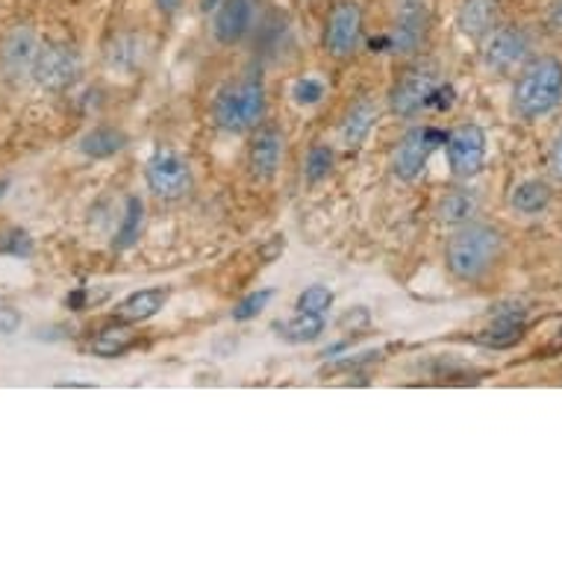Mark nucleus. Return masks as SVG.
<instances>
[{"mask_svg":"<svg viewBox=\"0 0 562 562\" xmlns=\"http://www.w3.org/2000/svg\"><path fill=\"white\" fill-rule=\"evenodd\" d=\"M504 257V233L492 224H460L445 248V268L460 283L486 280Z\"/></svg>","mask_w":562,"mask_h":562,"instance_id":"1","label":"nucleus"},{"mask_svg":"<svg viewBox=\"0 0 562 562\" xmlns=\"http://www.w3.org/2000/svg\"><path fill=\"white\" fill-rule=\"evenodd\" d=\"M562 103V59L553 54L530 56L518 68L513 86V115L521 121H539Z\"/></svg>","mask_w":562,"mask_h":562,"instance_id":"2","label":"nucleus"},{"mask_svg":"<svg viewBox=\"0 0 562 562\" xmlns=\"http://www.w3.org/2000/svg\"><path fill=\"white\" fill-rule=\"evenodd\" d=\"M268 98H266V77L262 68H248L239 80L224 86L213 103V121L215 127L224 133H250L257 130L266 119Z\"/></svg>","mask_w":562,"mask_h":562,"instance_id":"3","label":"nucleus"},{"mask_svg":"<svg viewBox=\"0 0 562 562\" xmlns=\"http://www.w3.org/2000/svg\"><path fill=\"white\" fill-rule=\"evenodd\" d=\"M434 33V12L425 0H404L395 12L392 30L383 38L389 54L401 56V59H413V56L425 54L427 42Z\"/></svg>","mask_w":562,"mask_h":562,"instance_id":"4","label":"nucleus"},{"mask_svg":"<svg viewBox=\"0 0 562 562\" xmlns=\"http://www.w3.org/2000/svg\"><path fill=\"white\" fill-rule=\"evenodd\" d=\"M366 36V12L360 0H336L324 21V50L336 63L357 56Z\"/></svg>","mask_w":562,"mask_h":562,"instance_id":"5","label":"nucleus"},{"mask_svg":"<svg viewBox=\"0 0 562 562\" xmlns=\"http://www.w3.org/2000/svg\"><path fill=\"white\" fill-rule=\"evenodd\" d=\"M533 56V33L525 24H498L483 38V65L495 75H513Z\"/></svg>","mask_w":562,"mask_h":562,"instance_id":"6","label":"nucleus"},{"mask_svg":"<svg viewBox=\"0 0 562 562\" xmlns=\"http://www.w3.org/2000/svg\"><path fill=\"white\" fill-rule=\"evenodd\" d=\"M439 89V71L430 63H415L397 77L392 92H389V106L401 119H415L434 103V92Z\"/></svg>","mask_w":562,"mask_h":562,"instance_id":"7","label":"nucleus"},{"mask_svg":"<svg viewBox=\"0 0 562 562\" xmlns=\"http://www.w3.org/2000/svg\"><path fill=\"white\" fill-rule=\"evenodd\" d=\"M445 138L448 133L436 127H413L406 130L404 138L397 142L395 154H392V171L395 177L406 180V183H413L418 177L425 175L427 162L434 157V150L439 145H445Z\"/></svg>","mask_w":562,"mask_h":562,"instance_id":"8","label":"nucleus"},{"mask_svg":"<svg viewBox=\"0 0 562 562\" xmlns=\"http://www.w3.org/2000/svg\"><path fill=\"white\" fill-rule=\"evenodd\" d=\"M145 183H148V189L159 201H183L194 186L192 168H189L186 159L177 157V154L159 150V154H154L148 159Z\"/></svg>","mask_w":562,"mask_h":562,"instance_id":"9","label":"nucleus"},{"mask_svg":"<svg viewBox=\"0 0 562 562\" xmlns=\"http://www.w3.org/2000/svg\"><path fill=\"white\" fill-rule=\"evenodd\" d=\"M80 77V54L65 42H50V45H38L36 63H33V80L42 89L59 92L68 89Z\"/></svg>","mask_w":562,"mask_h":562,"instance_id":"10","label":"nucleus"},{"mask_svg":"<svg viewBox=\"0 0 562 562\" xmlns=\"http://www.w3.org/2000/svg\"><path fill=\"white\" fill-rule=\"evenodd\" d=\"M445 157L453 177L471 180L486 162V133L477 124H460L445 138Z\"/></svg>","mask_w":562,"mask_h":562,"instance_id":"11","label":"nucleus"},{"mask_svg":"<svg viewBox=\"0 0 562 562\" xmlns=\"http://www.w3.org/2000/svg\"><path fill=\"white\" fill-rule=\"evenodd\" d=\"M286 138L277 124H259L248 145V175L254 183H271L283 166Z\"/></svg>","mask_w":562,"mask_h":562,"instance_id":"12","label":"nucleus"},{"mask_svg":"<svg viewBox=\"0 0 562 562\" xmlns=\"http://www.w3.org/2000/svg\"><path fill=\"white\" fill-rule=\"evenodd\" d=\"M259 0H222L213 19V36L222 47H236L257 30Z\"/></svg>","mask_w":562,"mask_h":562,"instance_id":"13","label":"nucleus"},{"mask_svg":"<svg viewBox=\"0 0 562 562\" xmlns=\"http://www.w3.org/2000/svg\"><path fill=\"white\" fill-rule=\"evenodd\" d=\"M38 54V38L33 33V27L27 24H19L12 27L3 42H0V68L10 80H19L24 75H33V63H36Z\"/></svg>","mask_w":562,"mask_h":562,"instance_id":"14","label":"nucleus"},{"mask_svg":"<svg viewBox=\"0 0 562 562\" xmlns=\"http://www.w3.org/2000/svg\"><path fill=\"white\" fill-rule=\"evenodd\" d=\"M501 0H457V27L471 42H483L501 24Z\"/></svg>","mask_w":562,"mask_h":562,"instance_id":"15","label":"nucleus"},{"mask_svg":"<svg viewBox=\"0 0 562 562\" xmlns=\"http://www.w3.org/2000/svg\"><path fill=\"white\" fill-rule=\"evenodd\" d=\"M525 310L518 306V310H501L498 315H492V322L488 327L477 333V341L483 348H513L518 341L525 339Z\"/></svg>","mask_w":562,"mask_h":562,"instance_id":"16","label":"nucleus"},{"mask_svg":"<svg viewBox=\"0 0 562 562\" xmlns=\"http://www.w3.org/2000/svg\"><path fill=\"white\" fill-rule=\"evenodd\" d=\"M378 115L380 110L378 103L371 101V94H360V98L348 106L345 119H341V145H345V148H360L362 142L369 138L371 130H374Z\"/></svg>","mask_w":562,"mask_h":562,"instance_id":"17","label":"nucleus"},{"mask_svg":"<svg viewBox=\"0 0 562 562\" xmlns=\"http://www.w3.org/2000/svg\"><path fill=\"white\" fill-rule=\"evenodd\" d=\"M168 292L166 286H154V289H138L133 295H127L124 301L119 304V318L124 322H133V324H142V322H150L154 315H159V310L168 304Z\"/></svg>","mask_w":562,"mask_h":562,"instance_id":"18","label":"nucleus"},{"mask_svg":"<svg viewBox=\"0 0 562 562\" xmlns=\"http://www.w3.org/2000/svg\"><path fill=\"white\" fill-rule=\"evenodd\" d=\"M480 198L474 189H451L436 203V218L442 224H451V227H460V224L474 222Z\"/></svg>","mask_w":562,"mask_h":562,"instance_id":"19","label":"nucleus"},{"mask_svg":"<svg viewBox=\"0 0 562 562\" xmlns=\"http://www.w3.org/2000/svg\"><path fill=\"white\" fill-rule=\"evenodd\" d=\"M138 345V336L127 324H110L92 339V353L101 360H119Z\"/></svg>","mask_w":562,"mask_h":562,"instance_id":"20","label":"nucleus"},{"mask_svg":"<svg viewBox=\"0 0 562 562\" xmlns=\"http://www.w3.org/2000/svg\"><path fill=\"white\" fill-rule=\"evenodd\" d=\"M553 201V189L551 183H544V180H525V183H518L513 192H509V206L516 210L518 215H539L544 213Z\"/></svg>","mask_w":562,"mask_h":562,"instance_id":"21","label":"nucleus"},{"mask_svg":"<svg viewBox=\"0 0 562 562\" xmlns=\"http://www.w3.org/2000/svg\"><path fill=\"white\" fill-rule=\"evenodd\" d=\"M77 148H80V154H86L89 159H110L127 148V136L115 127H94L80 138Z\"/></svg>","mask_w":562,"mask_h":562,"instance_id":"22","label":"nucleus"},{"mask_svg":"<svg viewBox=\"0 0 562 562\" xmlns=\"http://www.w3.org/2000/svg\"><path fill=\"white\" fill-rule=\"evenodd\" d=\"M277 336H283L292 345H306V341H315L324 333V315L313 313H297L295 318H289L283 324H274Z\"/></svg>","mask_w":562,"mask_h":562,"instance_id":"23","label":"nucleus"},{"mask_svg":"<svg viewBox=\"0 0 562 562\" xmlns=\"http://www.w3.org/2000/svg\"><path fill=\"white\" fill-rule=\"evenodd\" d=\"M142 227H145V203L138 198H127V210L121 218V227L112 239V250H130L142 239Z\"/></svg>","mask_w":562,"mask_h":562,"instance_id":"24","label":"nucleus"},{"mask_svg":"<svg viewBox=\"0 0 562 562\" xmlns=\"http://www.w3.org/2000/svg\"><path fill=\"white\" fill-rule=\"evenodd\" d=\"M336 295H333L327 286H306L301 295H297L295 310L297 313H313V315H324L333 306Z\"/></svg>","mask_w":562,"mask_h":562,"instance_id":"25","label":"nucleus"},{"mask_svg":"<svg viewBox=\"0 0 562 562\" xmlns=\"http://www.w3.org/2000/svg\"><path fill=\"white\" fill-rule=\"evenodd\" d=\"M333 171V150L327 145H313L306 154V168L304 175L310 183H318Z\"/></svg>","mask_w":562,"mask_h":562,"instance_id":"26","label":"nucleus"},{"mask_svg":"<svg viewBox=\"0 0 562 562\" xmlns=\"http://www.w3.org/2000/svg\"><path fill=\"white\" fill-rule=\"evenodd\" d=\"M324 94H327V83H324L322 77H301V80H295V86H292V98H295V103H301V106H315Z\"/></svg>","mask_w":562,"mask_h":562,"instance_id":"27","label":"nucleus"},{"mask_svg":"<svg viewBox=\"0 0 562 562\" xmlns=\"http://www.w3.org/2000/svg\"><path fill=\"white\" fill-rule=\"evenodd\" d=\"M271 295H274L271 289H262V292H250V295L241 297L239 304L233 306V322H250V318H257L268 306Z\"/></svg>","mask_w":562,"mask_h":562,"instance_id":"28","label":"nucleus"},{"mask_svg":"<svg viewBox=\"0 0 562 562\" xmlns=\"http://www.w3.org/2000/svg\"><path fill=\"white\" fill-rule=\"evenodd\" d=\"M0 254H7V257H30L33 254V239H30V233L24 231H10L3 239H0Z\"/></svg>","mask_w":562,"mask_h":562,"instance_id":"29","label":"nucleus"},{"mask_svg":"<svg viewBox=\"0 0 562 562\" xmlns=\"http://www.w3.org/2000/svg\"><path fill=\"white\" fill-rule=\"evenodd\" d=\"M544 33L562 42V0H548V10H544Z\"/></svg>","mask_w":562,"mask_h":562,"instance_id":"30","label":"nucleus"},{"mask_svg":"<svg viewBox=\"0 0 562 562\" xmlns=\"http://www.w3.org/2000/svg\"><path fill=\"white\" fill-rule=\"evenodd\" d=\"M21 313L15 310V306H7L0 304V336H12V333L21 330Z\"/></svg>","mask_w":562,"mask_h":562,"instance_id":"31","label":"nucleus"},{"mask_svg":"<svg viewBox=\"0 0 562 562\" xmlns=\"http://www.w3.org/2000/svg\"><path fill=\"white\" fill-rule=\"evenodd\" d=\"M548 171L557 183H562V130L551 142V154H548Z\"/></svg>","mask_w":562,"mask_h":562,"instance_id":"32","label":"nucleus"},{"mask_svg":"<svg viewBox=\"0 0 562 562\" xmlns=\"http://www.w3.org/2000/svg\"><path fill=\"white\" fill-rule=\"evenodd\" d=\"M283 250H286V236L277 233V236H271V239L259 248V259H262V262H274V259L283 257Z\"/></svg>","mask_w":562,"mask_h":562,"instance_id":"33","label":"nucleus"},{"mask_svg":"<svg viewBox=\"0 0 562 562\" xmlns=\"http://www.w3.org/2000/svg\"><path fill=\"white\" fill-rule=\"evenodd\" d=\"M154 3H157L159 15H166V19H171V15L183 10V0H154Z\"/></svg>","mask_w":562,"mask_h":562,"instance_id":"34","label":"nucleus"},{"mask_svg":"<svg viewBox=\"0 0 562 562\" xmlns=\"http://www.w3.org/2000/svg\"><path fill=\"white\" fill-rule=\"evenodd\" d=\"M65 304L71 306V310H75V313H80V310H83V306H86V289H77L75 295H68V297H65Z\"/></svg>","mask_w":562,"mask_h":562,"instance_id":"35","label":"nucleus"},{"mask_svg":"<svg viewBox=\"0 0 562 562\" xmlns=\"http://www.w3.org/2000/svg\"><path fill=\"white\" fill-rule=\"evenodd\" d=\"M218 3L222 0H198V10H201V15H213L218 10Z\"/></svg>","mask_w":562,"mask_h":562,"instance_id":"36","label":"nucleus"},{"mask_svg":"<svg viewBox=\"0 0 562 562\" xmlns=\"http://www.w3.org/2000/svg\"><path fill=\"white\" fill-rule=\"evenodd\" d=\"M7 189H10V180H0V198L7 194Z\"/></svg>","mask_w":562,"mask_h":562,"instance_id":"37","label":"nucleus"}]
</instances>
